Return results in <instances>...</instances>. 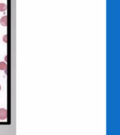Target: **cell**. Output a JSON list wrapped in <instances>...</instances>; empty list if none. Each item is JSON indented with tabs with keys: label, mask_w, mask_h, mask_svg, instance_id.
Segmentation results:
<instances>
[{
	"label": "cell",
	"mask_w": 120,
	"mask_h": 135,
	"mask_svg": "<svg viewBox=\"0 0 120 135\" xmlns=\"http://www.w3.org/2000/svg\"><path fill=\"white\" fill-rule=\"evenodd\" d=\"M6 118H7V110L5 108H0V120H6Z\"/></svg>",
	"instance_id": "cell-1"
},
{
	"label": "cell",
	"mask_w": 120,
	"mask_h": 135,
	"mask_svg": "<svg viewBox=\"0 0 120 135\" xmlns=\"http://www.w3.org/2000/svg\"><path fill=\"white\" fill-rule=\"evenodd\" d=\"M0 23L1 25L3 26H6L7 25V17L6 16H3L0 20Z\"/></svg>",
	"instance_id": "cell-2"
},
{
	"label": "cell",
	"mask_w": 120,
	"mask_h": 135,
	"mask_svg": "<svg viewBox=\"0 0 120 135\" xmlns=\"http://www.w3.org/2000/svg\"><path fill=\"white\" fill-rule=\"evenodd\" d=\"M7 65L5 62H0V70H6Z\"/></svg>",
	"instance_id": "cell-3"
},
{
	"label": "cell",
	"mask_w": 120,
	"mask_h": 135,
	"mask_svg": "<svg viewBox=\"0 0 120 135\" xmlns=\"http://www.w3.org/2000/svg\"><path fill=\"white\" fill-rule=\"evenodd\" d=\"M6 9V5L5 4H3V3H1L0 4V12H3V11H5Z\"/></svg>",
	"instance_id": "cell-4"
},
{
	"label": "cell",
	"mask_w": 120,
	"mask_h": 135,
	"mask_svg": "<svg viewBox=\"0 0 120 135\" xmlns=\"http://www.w3.org/2000/svg\"><path fill=\"white\" fill-rule=\"evenodd\" d=\"M4 42H7V35H4Z\"/></svg>",
	"instance_id": "cell-5"
},
{
	"label": "cell",
	"mask_w": 120,
	"mask_h": 135,
	"mask_svg": "<svg viewBox=\"0 0 120 135\" xmlns=\"http://www.w3.org/2000/svg\"><path fill=\"white\" fill-rule=\"evenodd\" d=\"M0 90H1V86H0Z\"/></svg>",
	"instance_id": "cell-6"
}]
</instances>
